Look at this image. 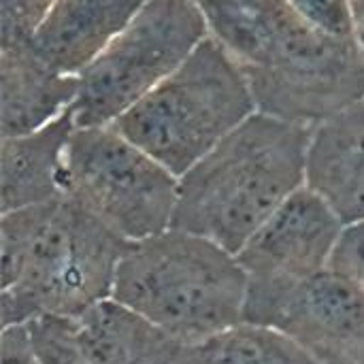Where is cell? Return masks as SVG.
<instances>
[{
	"label": "cell",
	"instance_id": "obj_1",
	"mask_svg": "<svg viewBox=\"0 0 364 364\" xmlns=\"http://www.w3.org/2000/svg\"><path fill=\"white\" fill-rule=\"evenodd\" d=\"M209 34L239 62L258 111L314 126L364 100V55L305 23L286 0H198Z\"/></svg>",
	"mask_w": 364,
	"mask_h": 364
},
{
	"label": "cell",
	"instance_id": "obj_2",
	"mask_svg": "<svg viewBox=\"0 0 364 364\" xmlns=\"http://www.w3.org/2000/svg\"><path fill=\"white\" fill-rule=\"evenodd\" d=\"M130 243L62 194L0 218L2 326L81 318L111 299Z\"/></svg>",
	"mask_w": 364,
	"mask_h": 364
},
{
	"label": "cell",
	"instance_id": "obj_3",
	"mask_svg": "<svg viewBox=\"0 0 364 364\" xmlns=\"http://www.w3.org/2000/svg\"><path fill=\"white\" fill-rule=\"evenodd\" d=\"M309 128L256 111L179 177L173 228L237 254L305 186Z\"/></svg>",
	"mask_w": 364,
	"mask_h": 364
},
{
	"label": "cell",
	"instance_id": "obj_4",
	"mask_svg": "<svg viewBox=\"0 0 364 364\" xmlns=\"http://www.w3.org/2000/svg\"><path fill=\"white\" fill-rule=\"evenodd\" d=\"M111 299L183 343L245 322L247 275L237 254L179 228L130 243Z\"/></svg>",
	"mask_w": 364,
	"mask_h": 364
},
{
	"label": "cell",
	"instance_id": "obj_5",
	"mask_svg": "<svg viewBox=\"0 0 364 364\" xmlns=\"http://www.w3.org/2000/svg\"><path fill=\"white\" fill-rule=\"evenodd\" d=\"M258 111L239 62L211 34L115 124L177 177Z\"/></svg>",
	"mask_w": 364,
	"mask_h": 364
},
{
	"label": "cell",
	"instance_id": "obj_6",
	"mask_svg": "<svg viewBox=\"0 0 364 364\" xmlns=\"http://www.w3.org/2000/svg\"><path fill=\"white\" fill-rule=\"evenodd\" d=\"M64 194L128 243L173 228L179 177L115 124L75 128L64 162Z\"/></svg>",
	"mask_w": 364,
	"mask_h": 364
},
{
	"label": "cell",
	"instance_id": "obj_7",
	"mask_svg": "<svg viewBox=\"0 0 364 364\" xmlns=\"http://www.w3.org/2000/svg\"><path fill=\"white\" fill-rule=\"evenodd\" d=\"M209 36L196 0H145L126 28L79 75L77 128L107 126L173 75Z\"/></svg>",
	"mask_w": 364,
	"mask_h": 364
},
{
	"label": "cell",
	"instance_id": "obj_8",
	"mask_svg": "<svg viewBox=\"0 0 364 364\" xmlns=\"http://www.w3.org/2000/svg\"><path fill=\"white\" fill-rule=\"evenodd\" d=\"M343 226L316 192L296 190L237 252L247 275L245 322L264 324L290 292L326 271Z\"/></svg>",
	"mask_w": 364,
	"mask_h": 364
},
{
	"label": "cell",
	"instance_id": "obj_9",
	"mask_svg": "<svg viewBox=\"0 0 364 364\" xmlns=\"http://www.w3.org/2000/svg\"><path fill=\"white\" fill-rule=\"evenodd\" d=\"M322 364H364V296L322 271L290 292L267 318Z\"/></svg>",
	"mask_w": 364,
	"mask_h": 364
},
{
	"label": "cell",
	"instance_id": "obj_10",
	"mask_svg": "<svg viewBox=\"0 0 364 364\" xmlns=\"http://www.w3.org/2000/svg\"><path fill=\"white\" fill-rule=\"evenodd\" d=\"M305 186L343 224L364 220V100L309 128Z\"/></svg>",
	"mask_w": 364,
	"mask_h": 364
},
{
	"label": "cell",
	"instance_id": "obj_11",
	"mask_svg": "<svg viewBox=\"0 0 364 364\" xmlns=\"http://www.w3.org/2000/svg\"><path fill=\"white\" fill-rule=\"evenodd\" d=\"M143 4L145 0H55L30 45L55 70L79 77Z\"/></svg>",
	"mask_w": 364,
	"mask_h": 364
},
{
	"label": "cell",
	"instance_id": "obj_12",
	"mask_svg": "<svg viewBox=\"0 0 364 364\" xmlns=\"http://www.w3.org/2000/svg\"><path fill=\"white\" fill-rule=\"evenodd\" d=\"M79 77L49 66L32 45L0 47V136L34 132L68 109Z\"/></svg>",
	"mask_w": 364,
	"mask_h": 364
},
{
	"label": "cell",
	"instance_id": "obj_13",
	"mask_svg": "<svg viewBox=\"0 0 364 364\" xmlns=\"http://www.w3.org/2000/svg\"><path fill=\"white\" fill-rule=\"evenodd\" d=\"M75 128L73 109H68L34 132L0 136V213L64 194V162Z\"/></svg>",
	"mask_w": 364,
	"mask_h": 364
},
{
	"label": "cell",
	"instance_id": "obj_14",
	"mask_svg": "<svg viewBox=\"0 0 364 364\" xmlns=\"http://www.w3.org/2000/svg\"><path fill=\"white\" fill-rule=\"evenodd\" d=\"M81 337L98 364H186L188 346L136 311L105 299L77 318Z\"/></svg>",
	"mask_w": 364,
	"mask_h": 364
},
{
	"label": "cell",
	"instance_id": "obj_15",
	"mask_svg": "<svg viewBox=\"0 0 364 364\" xmlns=\"http://www.w3.org/2000/svg\"><path fill=\"white\" fill-rule=\"evenodd\" d=\"M186 364H322L279 328L241 322L188 346Z\"/></svg>",
	"mask_w": 364,
	"mask_h": 364
},
{
	"label": "cell",
	"instance_id": "obj_16",
	"mask_svg": "<svg viewBox=\"0 0 364 364\" xmlns=\"http://www.w3.org/2000/svg\"><path fill=\"white\" fill-rule=\"evenodd\" d=\"M26 326L41 364H98L90 354L75 318L43 316Z\"/></svg>",
	"mask_w": 364,
	"mask_h": 364
},
{
	"label": "cell",
	"instance_id": "obj_17",
	"mask_svg": "<svg viewBox=\"0 0 364 364\" xmlns=\"http://www.w3.org/2000/svg\"><path fill=\"white\" fill-rule=\"evenodd\" d=\"M55 0H0V47L30 45Z\"/></svg>",
	"mask_w": 364,
	"mask_h": 364
},
{
	"label": "cell",
	"instance_id": "obj_18",
	"mask_svg": "<svg viewBox=\"0 0 364 364\" xmlns=\"http://www.w3.org/2000/svg\"><path fill=\"white\" fill-rule=\"evenodd\" d=\"M286 2L314 30L339 41H354L352 0H286Z\"/></svg>",
	"mask_w": 364,
	"mask_h": 364
},
{
	"label": "cell",
	"instance_id": "obj_19",
	"mask_svg": "<svg viewBox=\"0 0 364 364\" xmlns=\"http://www.w3.org/2000/svg\"><path fill=\"white\" fill-rule=\"evenodd\" d=\"M328 271L343 277L364 296V220L343 226L328 260Z\"/></svg>",
	"mask_w": 364,
	"mask_h": 364
},
{
	"label": "cell",
	"instance_id": "obj_20",
	"mask_svg": "<svg viewBox=\"0 0 364 364\" xmlns=\"http://www.w3.org/2000/svg\"><path fill=\"white\" fill-rule=\"evenodd\" d=\"M0 364H41L26 324L2 326L0 333Z\"/></svg>",
	"mask_w": 364,
	"mask_h": 364
},
{
	"label": "cell",
	"instance_id": "obj_21",
	"mask_svg": "<svg viewBox=\"0 0 364 364\" xmlns=\"http://www.w3.org/2000/svg\"><path fill=\"white\" fill-rule=\"evenodd\" d=\"M354 9V41L364 55V0H352Z\"/></svg>",
	"mask_w": 364,
	"mask_h": 364
},
{
	"label": "cell",
	"instance_id": "obj_22",
	"mask_svg": "<svg viewBox=\"0 0 364 364\" xmlns=\"http://www.w3.org/2000/svg\"><path fill=\"white\" fill-rule=\"evenodd\" d=\"M196 2H198V0H196Z\"/></svg>",
	"mask_w": 364,
	"mask_h": 364
}]
</instances>
